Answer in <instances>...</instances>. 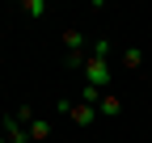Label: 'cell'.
I'll use <instances>...</instances> for the list:
<instances>
[{"instance_id": "cell-7", "label": "cell", "mask_w": 152, "mask_h": 143, "mask_svg": "<svg viewBox=\"0 0 152 143\" xmlns=\"http://www.w3.org/2000/svg\"><path fill=\"white\" fill-rule=\"evenodd\" d=\"M118 63H123L127 72H135V67H144V51H140V46H123V55H118Z\"/></svg>"}, {"instance_id": "cell-2", "label": "cell", "mask_w": 152, "mask_h": 143, "mask_svg": "<svg viewBox=\"0 0 152 143\" xmlns=\"http://www.w3.org/2000/svg\"><path fill=\"white\" fill-rule=\"evenodd\" d=\"M0 135H4L9 143H30V131H26L13 114H4V126H0Z\"/></svg>"}, {"instance_id": "cell-8", "label": "cell", "mask_w": 152, "mask_h": 143, "mask_svg": "<svg viewBox=\"0 0 152 143\" xmlns=\"http://www.w3.org/2000/svg\"><path fill=\"white\" fill-rule=\"evenodd\" d=\"M89 55H93V59H110V55H114V46H110L106 38H97V42H89Z\"/></svg>"}, {"instance_id": "cell-6", "label": "cell", "mask_w": 152, "mask_h": 143, "mask_svg": "<svg viewBox=\"0 0 152 143\" xmlns=\"http://www.w3.org/2000/svg\"><path fill=\"white\" fill-rule=\"evenodd\" d=\"M97 114H102V118L123 114V101H118V93H102V101H97Z\"/></svg>"}, {"instance_id": "cell-9", "label": "cell", "mask_w": 152, "mask_h": 143, "mask_svg": "<svg viewBox=\"0 0 152 143\" xmlns=\"http://www.w3.org/2000/svg\"><path fill=\"white\" fill-rule=\"evenodd\" d=\"M21 13H26V17H42V13H47V0H26Z\"/></svg>"}, {"instance_id": "cell-3", "label": "cell", "mask_w": 152, "mask_h": 143, "mask_svg": "<svg viewBox=\"0 0 152 143\" xmlns=\"http://www.w3.org/2000/svg\"><path fill=\"white\" fill-rule=\"evenodd\" d=\"M26 131H30V143H47V139H51V131H55V122H51V118H38V114H34V122H30Z\"/></svg>"}, {"instance_id": "cell-5", "label": "cell", "mask_w": 152, "mask_h": 143, "mask_svg": "<svg viewBox=\"0 0 152 143\" xmlns=\"http://www.w3.org/2000/svg\"><path fill=\"white\" fill-rule=\"evenodd\" d=\"M64 46H68V55H76V51H89L85 30H64Z\"/></svg>"}, {"instance_id": "cell-10", "label": "cell", "mask_w": 152, "mask_h": 143, "mask_svg": "<svg viewBox=\"0 0 152 143\" xmlns=\"http://www.w3.org/2000/svg\"><path fill=\"white\" fill-rule=\"evenodd\" d=\"M0 143H9V139H4V135H0Z\"/></svg>"}, {"instance_id": "cell-1", "label": "cell", "mask_w": 152, "mask_h": 143, "mask_svg": "<svg viewBox=\"0 0 152 143\" xmlns=\"http://www.w3.org/2000/svg\"><path fill=\"white\" fill-rule=\"evenodd\" d=\"M80 72H85V80H89L93 88H102V93H106V84L114 80V63H110V59H93V55H89Z\"/></svg>"}, {"instance_id": "cell-4", "label": "cell", "mask_w": 152, "mask_h": 143, "mask_svg": "<svg viewBox=\"0 0 152 143\" xmlns=\"http://www.w3.org/2000/svg\"><path fill=\"white\" fill-rule=\"evenodd\" d=\"M68 118H72V122H76V126H80V131H85V126H93V118H102V114H97V110H93V105H85V101H76Z\"/></svg>"}]
</instances>
